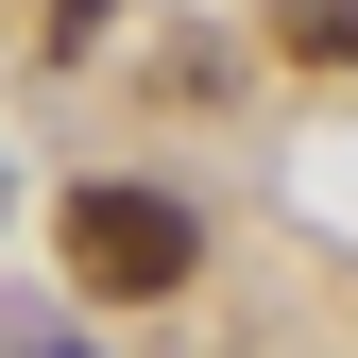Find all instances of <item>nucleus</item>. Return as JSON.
Segmentation results:
<instances>
[{
    "label": "nucleus",
    "instance_id": "1",
    "mask_svg": "<svg viewBox=\"0 0 358 358\" xmlns=\"http://www.w3.org/2000/svg\"><path fill=\"white\" fill-rule=\"evenodd\" d=\"M188 256H205V222L171 205V188H69V273L103 290V307H154V290H188Z\"/></svg>",
    "mask_w": 358,
    "mask_h": 358
},
{
    "label": "nucleus",
    "instance_id": "2",
    "mask_svg": "<svg viewBox=\"0 0 358 358\" xmlns=\"http://www.w3.org/2000/svg\"><path fill=\"white\" fill-rule=\"evenodd\" d=\"M273 52H307V69H358V0H273Z\"/></svg>",
    "mask_w": 358,
    "mask_h": 358
}]
</instances>
